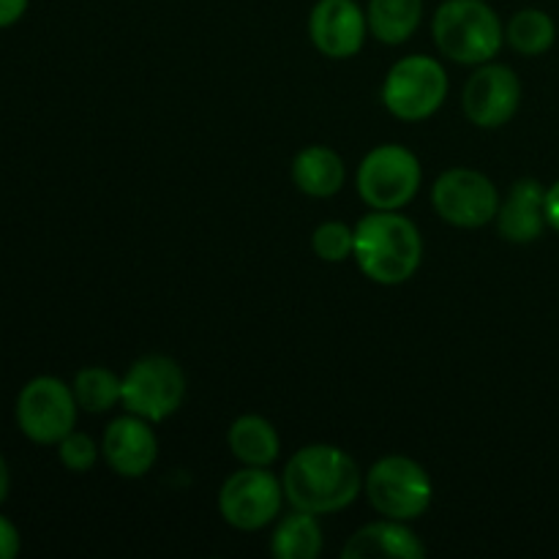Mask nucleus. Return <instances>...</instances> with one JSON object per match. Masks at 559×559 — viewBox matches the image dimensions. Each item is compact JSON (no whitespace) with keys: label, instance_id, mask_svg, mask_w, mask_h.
Listing matches in <instances>:
<instances>
[{"label":"nucleus","instance_id":"23","mask_svg":"<svg viewBox=\"0 0 559 559\" xmlns=\"http://www.w3.org/2000/svg\"><path fill=\"white\" fill-rule=\"evenodd\" d=\"M58 456L60 462H63V467H69L71 473H87V469L96 464L98 448L87 435L71 431V435H66L63 440L58 442Z\"/></svg>","mask_w":559,"mask_h":559},{"label":"nucleus","instance_id":"18","mask_svg":"<svg viewBox=\"0 0 559 559\" xmlns=\"http://www.w3.org/2000/svg\"><path fill=\"white\" fill-rule=\"evenodd\" d=\"M424 0H369V31L382 44H404L420 25Z\"/></svg>","mask_w":559,"mask_h":559},{"label":"nucleus","instance_id":"22","mask_svg":"<svg viewBox=\"0 0 559 559\" xmlns=\"http://www.w3.org/2000/svg\"><path fill=\"white\" fill-rule=\"evenodd\" d=\"M311 249L325 262H344L353 257L355 249V229L342 222H325L311 235Z\"/></svg>","mask_w":559,"mask_h":559},{"label":"nucleus","instance_id":"15","mask_svg":"<svg viewBox=\"0 0 559 559\" xmlns=\"http://www.w3.org/2000/svg\"><path fill=\"white\" fill-rule=\"evenodd\" d=\"M342 557L366 559V557H396V559H420L426 557V546L420 544L418 535L404 522L385 519L360 527L342 549Z\"/></svg>","mask_w":559,"mask_h":559},{"label":"nucleus","instance_id":"4","mask_svg":"<svg viewBox=\"0 0 559 559\" xmlns=\"http://www.w3.org/2000/svg\"><path fill=\"white\" fill-rule=\"evenodd\" d=\"M364 489L374 511L396 522L424 516L435 500L429 473L407 456L380 459L366 475Z\"/></svg>","mask_w":559,"mask_h":559},{"label":"nucleus","instance_id":"6","mask_svg":"<svg viewBox=\"0 0 559 559\" xmlns=\"http://www.w3.org/2000/svg\"><path fill=\"white\" fill-rule=\"evenodd\" d=\"M420 162L404 145H380L360 162L355 183L360 200L374 211H399L420 189Z\"/></svg>","mask_w":559,"mask_h":559},{"label":"nucleus","instance_id":"25","mask_svg":"<svg viewBox=\"0 0 559 559\" xmlns=\"http://www.w3.org/2000/svg\"><path fill=\"white\" fill-rule=\"evenodd\" d=\"M25 9L27 0H0V27H9L16 20H22Z\"/></svg>","mask_w":559,"mask_h":559},{"label":"nucleus","instance_id":"12","mask_svg":"<svg viewBox=\"0 0 559 559\" xmlns=\"http://www.w3.org/2000/svg\"><path fill=\"white\" fill-rule=\"evenodd\" d=\"M366 14L355 0H317L309 16V36L325 58L344 60L360 52L366 41Z\"/></svg>","mask_w":559,"mask_h":559},{"label":"nucleus","instance_id":"17","mask_svg":"<svg viewBox=\"0 0 559 559\" xmlns=\"http://www.w3.org/2000/svg\"><path fill=\"white\" fill-rule=\"evenodd\" d=\"M229 451L238 462L246 467H271L282 451V440L278 431L273 429L271 420L260 418V415H243L229 426Z\"/></svg>","mask_w":559,"mask_h":559},{"label":"nucleus","instance_id":"20","mask_svg":"<svg viewBox=\"0 0 559 559\" xmlns=\"http://www.w3.org/2000/svg\"><path fill=\"white\" fill-rule=\"evenodd\" d=\"M506 38L519 55L538 58L549 52L557 41V25L546 11L540 9H522L511 16L506 27Z\"/></svg>","mask_w":559,"mask_h":559},{"label":"nucleus","instance_id":"9","mask_svg":"<svg viewBox=\"0 0 559 559\" xmlns=\"http://www.w3.org/2000/svg\"><path fill=\"white\" fill-rule=\"evenodd\" d=\"M284 484L267 467H246L229 475L218 491V511L224 522L243 533L267 527L282 511Z\"/></svg>","mask_w":559,"mask_h":559},{"label":"nucleus","instance_id":"3","mask_svg":"<svg viewBox=\"0 0 559 559\" xmlns=\"http://www.w3.org/2000/svg\"><path fill=\"white\" fill-rule=\"evenodd\" d=\"M435 44L445 58L462 66L489 63L502 47V22L484 0H445L431 22Z\"/></svg>","mask_w":559,"mask_h":559},{"label":"nucleus","instance_id":"2","mask_svg":"<svg viewBox=\"0 0 559 559\" xmlns=\"http://www.w3.org/2000/svg\"><path fill=\"white\" fill-rule=\"evenodd\" d=\"M353 257L371 282L396 287L409 282L424 260L418 227L396 211H374L355 227Z\"/></svg>","mask_w":559,"mask_h":559},{"label":"nucleus","instance_id":"24","mask_svg":"<svg viewBox=\"0 0 559 559\" xmlns=\"http://www.w3.org/2000/svg\"><path fill=\"white\" fill-rule=\"evenodd\" d=\"M20 555V533L9 519L0 516V559H14Z\"/></svg>","mask_w":559,"mask_h":559},{"label":"nucleus","instance_id":"27","mask_svg":"<svg viewBox=\"0 0 559 559\" xmlns=\"http://www.w3.org/2000/svg\"><path fill=\"white\" fill-rule=\"evenodd\" d=\"M5 495H9V467H5V462L0 459V502L5 500Z\"/></svg>","mask_w":559,"mask_h":559},{"label":"nucleus","instance_id":"26","mask_svg":"<svg viewBox=\"0 0 559 559\" xmlns=\"http://www.w3.org/2000/svg\"><path fill=\"white\" fill-rule=\"evenodd\" d=\"M546 218H549V227L559 233V180L546 189Z\"/></svg>","mask_w":559,"mask_h":559},{"label":"nucleus","instance_id":"19","mask_svg":"<svg viewBox=\"0 0 559 559\" xmlns=\"http://www.w3.org/2000/svg\"><path fill=\"white\" fill-rule=\"evenodd\" d=\"M271 551L278 559H317L322 551V527L314 513L295 508L278 522L271 538Z\"/></svg>","mask_w":559,"mask_h":559},{"label":"nucleus","instance_id":"1","mask_svg":"<svg viewBox=\"0 0 559 559\" xmlns=\"http://www.w3.org/2000/svg\"><path fill=\"white\" fill-rule=\"evenodd\" d=\"M289 506L314 516L353 506L364 489V475L347 451L336 445H306L284 467Z\"/></svg>","mask_w":559,"mask_h":559},{"label":"nucleus","instance_id":"10","mask_svg":"<svg viewBox=\"0 0 559 559\" xmlns=\"http://www.w3.org/2000/svg\"><path fill=\"white\" fill-rule=\"evenodd\" d=\"M431 202L442 222L462 229L486 227L489 222H495L497 211H500L497 186L484 173L467 167L442 173L431 191Z\"/></svg>","mask_w":559,"mask_h":559},{"label":"nucleus","instance_id":"8","mask_svg":"<svg viewBox=\"0 0 559 559\" xmlns=\"http://www.w3.org/2000/svg\"><path fill=\"white\" fill-rule=\"evenodd\" d=\"M76 399L58 377H36L22 388L16 399V424L27 440L38 445H58L74 431Z\"/></svg>","mask_w":559,"mask_h":559},{"label":"nucleus","instance_id":"13","mask_svg":"<svg viewBox=\"0 0 559 559\" xmlns=\"http://www.w3.org/2000/svg\"><path fill=\"white\" fill-rule=\"evenodd\" d=\"M151 420L140 418V415H126V418L112 420L104 435L102 451L109 467L120 475V478H142L151 473L158 456V442L153 435Z\"/></svg>","mask_w":559,"mask_h":559},{"label":"nucleus","instance_id":"14","mask_svg":"<svg viewBox=\"0 0 559 559\" xmlns=\"http://www.w3.org/2000/svg\"><path fill=\"white\" fill-rule=\"evenodd\" d=\"M497 233L511 243H533L549 227L546 218V189L535 178H522L511 186L506 202L497 211Z\"/></svg>","mask_w":559,"mask_h":559},{"label":"nucleus","instance_id":"21","mask_svg":"<svg viewBox=\"0 0 559 559\" xmlns=\"http://www.w3.org/2000/svg\"><path fill=\"white\" fill-rule=\"evenodd\" d=\"M74 399L85 413H107L123 399V380L115 377L109 369L91 366L82 369L74 380Z\"/></svg>","mask_w":559,"mask_h":559},{"label":"nucleus","instance_id":"5","mask_svg":"<svg viewBox=\"0 0 559 559\" xmlns=\"http://www.w3.org/2000/svg\"><path fill=\"white\" fill-rule=\"evenodd\" d=\"M448 74L429 55H407L388 71L382 104L399 120H426L445 104Z\"/></svg>","mask_w":559,"mask_h":559},{"label":"nucleus","instance_id":"11","mask_svg":"<svg viewBox=\"0 0 559 559\" xmlns=\"http://www.w3.org/2000/svg\"><path fill=\"white\" fill-rule=\"evenodd\" d=\"M462 107L469 123L478 129H500L522 107V82L516 71L502 63H480L467 80Z\"/></svg>","mask_w":559,"mask_h":559},{"label":"nucleus","instance_id":"16","mask_svg":"<svg viewBox=\"0 0 559 559\" xmlns=\"http://www.w3.org/2000/svg\"><path fill=\"white\" fill-rule=\"evenodd\" d=\"M347 169H344L342 156L325 145H309L295 156L293 180L304 194L328 200L342 191Z\"/></svg>","mask_w":559,"mask_h":559},{"label":"nucleus","instance_id":"7","mask_svg":"<svg viewBox=\"0 0 559 559\" xmlns=\"http://www.w3.org/2000/svg\"><path fill=\"white\" fill-rule=\"evenodd\" d=\"M186 396V374L167 355H145L123 377V404L131 415L162 424L175 415Z\"/></svg>","mask_w":559,"mask_h":559}]
</instances>
